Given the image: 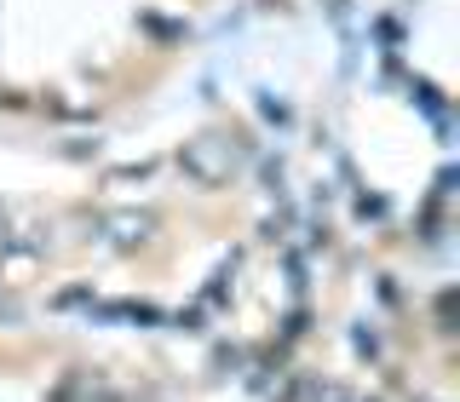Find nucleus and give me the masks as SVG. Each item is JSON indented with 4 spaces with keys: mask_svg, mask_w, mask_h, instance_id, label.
<instances>
[{
    "mask_svg": "<svg viewBox=\"0 0 460 402\" xmlns=\"http://www.w3.org/2000/svg\"><path fill=\"white\" fill-rule=\"evenodd\" d=\"M219 150H225L219 138H201V144H190V150H184V167H190L201 184H219L225 172H230V162H225Z\"/></svg>",
    "mask_w": 460,
    "mask_h": 402,
    "instance_id": "obj_1",
    "label": "nucleus"
},
{
    "mask_svg": "<svg viewBox=\"0 0 460 402\" xmlns=\"http://www.w3.org/2000/svg\"><path fill=\"white\" fill-rule=\"evenodd\" d=\"M58 402H121V397H115L110 385H98L93 373H75V380L58 385Z\"/></svg>",
    "mask_w": 460,
    "mask_h": 402,
    "instance_id": "obj_2",
    "label": "nucleus"
}]
</instances>
